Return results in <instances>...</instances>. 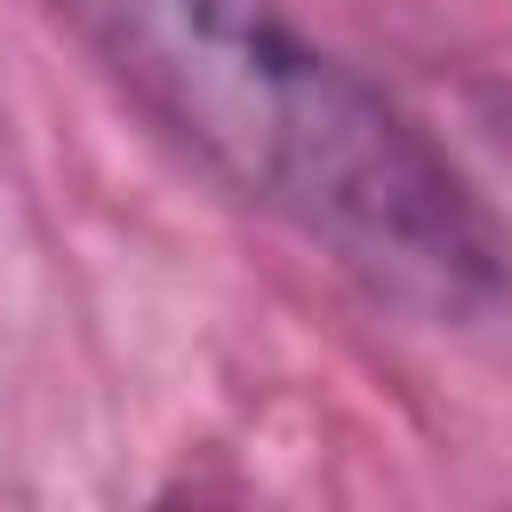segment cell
<instances>
[{"instance_id": "obj_1", "label": "cell", "mask_w": 512, "mask_h": 512, "mask_svg": "<svg viewBox=\"0 0 512 512\" xmlns=\"http://www.w3.org/2000/svg\"><path fill=\"white\" fill-rule=\"evenodd\" d=\"M56 16L192 160L328 240L368 288L432 312L488 288V224L456 168L280 0H56Z\"/></svg>"}]
</instances>
